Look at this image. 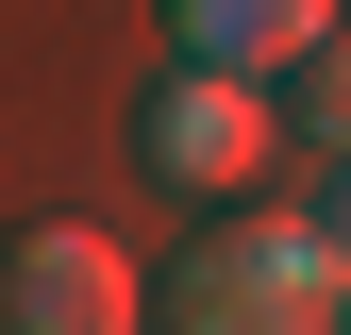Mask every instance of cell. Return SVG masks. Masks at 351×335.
Segmentation results:
<instances>
[{
    "instance_id": "obj_1",
    "label": "cell",
    "mask_w": 351,
    "mask_h": 335,
    "mask_svg": "<svg viewBox=\"0 0 351 335\" xmlns=\"http://www.w3.org/2000/svg\"><path fill=\"white\" fill-rule=\"evenodd\" d=\"M167 335H351V268L318 218H217L184 268L151 285Z\"/></svg>"
},
{
    "instance_id": "obj_2",
    "label": "cell",
    "mask_w": 351,
    "mask_h": 335,
    "mask_svg": "<svg viewBox=\"0 0 351 335\" xmlns=\"http://www.w3.org/2000/svg\"><path fill=\"white\" fill-rule=\"evenodd\" d=\"M134 319H151V285L117 235H84V218L0 235V335H134Z\"/></svg>"
},
{
    "instance_id": "obj_3",
    "label": "cell",
    "mask_w": 351,
    "mask_h": 335,
    "mask_svg": "<svg viewBox=\"0 0 351 335\" xmlns=\"http://www.w3.org/2000/svg\"><path fill=\"white\" fill-rule=\"evenodd\" d=\"M134 135H151V168H167V185H217V201H234V185H268V84H217V67H167Z\"/></svg>"
},
{
    "instance_id": "obj_4",
    "label": "cell",
    "mask_w": 351,
    "mask_h": 335,
    "mask_svg": "<svg viewBox=\"0 0 351 335\" xmlns=\"http://www.w3.org/2000/svg\"><path fill=\"white\" fill-rule=\"evenodd\" d=\"M167 34H184V67L217 84H285L335 51V0H167Z\"/></svg>"
},
{
    "instance_id": "obj_5",
    "label": "cell",
    "mask_w": 351,
    "mask_h": 335,
    "mask_svg": "<svg viewBox=\"0 0 351 335\" xmlns=\"http://www.w3.org/2000/svg\"><path fill=\"white\" fill-rule=\"evenodd\" d=\"M285 117H301V135H318L335 168H351V34H335L318 67H285Z\"/></svg>"
},
{
    "instance_id": "obj_6",
    "label": "cell",
    "mask_w": 351,
    "mask_h": 335,
    "mask_svg": "<svg viewBox=\"0 0 351 335\" xmlns=\"http://www.w3.org/2000/svg\"><path fill=\"white\" fill-rule=\"evenodd\" d=\"M318 235H335V268H351V168H335V201H318Z\"/></svg>"
}]
</instances>
